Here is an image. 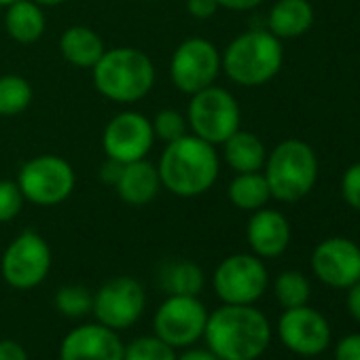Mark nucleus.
I'll return each instance as SVG.
<instances>
[{"label": "nucleus", "mask_w": 360, "mask_h": 360, "mask_svg": "<svg viewBox=\"0 0 360 360\" xmlns=\"http://www.w3.org/2000/svg\"><path fill=\"white\" fill-rule=\"evenodd\" d=\"M202 339L221 360H257L271 343V324L255 305L223 303L208 314Z\"/></svg>", "instance_id": "nucleus-1"}, {"label": "nucleus", "mask_w": 360, "mask_h": 360, "mask_svg": "<svg viewBox=\"0 0 360 360\" xmlns=\"http://www.w3.org/2000/svg\"><path fill=\"white\" fill-rule=\"evenodd\" d=\"M161 187L176 198H200L208 193L219 180L221 159L214 144L187 134L167 142L159 163Z\"/></svg>", "instance_id": "nucleus-2"}, {"label": "nucleus", "mask_w": 360, "mask_h": 360, "mask_svg": "<svg viewBox=\"0 0 360 360\" xmlns=\"http://www.w3.org/2000/svg\"><path fill=\"white\" fill-rule=\"evenodd\" d=\"M94 87L100 96L117 104H134L150 94L155 87V64L136 47L106 49L91 68Z\"/></svg>", "instance_id": "nucleus-3"}, {"label": "nucleus", "mask_w": 360, "mask_h": 360, "mask_svg": "<svg viewBox=\"0 0 360 360\" xmlns=\"http://www.w3.org/2000/svg\"><path fill=\"white\" fill-rule=\"evenodd\" d=\"M284 62L282 41L269 30L238 34L221 56L225 75L242 87H259L271 81Z\"/></svg>", "instance_id": "nucleus-4"}, {"label": "nucleus", "mask_w": 360, "mask_h": 360, "mask_svg": "<svg viewBox=\"0 0 360 360\" xmlns=\"http://www.w3.org/2000/svg\"><path fill=\"white\" fill-rule=\"evenodd\" d=\"M263 167L271 198L286 204L303 200L314 189L318 178V159L314 148L297 138H288L267 153Z\"/></svg>", "instance_id": "nucleus-5"}, {"label": "nucleus", "mask_w": 360, "mask_h": 360, "mask_svg": "<svg viewBox=\"0 0 360 360\" xmlns=\"http://www.w3.org/2000/svg\"><path fill=\"white\" fill-rule=\"evenodd\" d=\"M18 185L26 202L51 208L64 204L77 185L75 167L60 155H37L28 159L18 172Z\"/></svg>", "instance_id": "nucleus-6"}, {"label": "nucleus", "mask_w": 360, "mask_h": 360, "mask_svg": "<svg viewBox=\"0 0 360 360\" xmlns=\"http://www.w3.org/2000/svg\"><path fill=\"white\" fill-rule=\"evenodd\" d=\"M187 123L191 134L217 146L240 129L242 110L231 91L210 85L191 96Z\"/></svg>", "instance_id": "nucleus-7"}, {"label": "nucleus", "mask_w": 360, "mask_h": 360, "mask_svg": "<svg viewBox=\"0 0 360 360\" xmlns=\"http://www.w3.org/2000/svg\"><path fill=\"white\" fill-rule=\"evenodd\" d=\"M208 314L200 297L167 295L153 316V333L174 349L191 347L204 337Z\"/></svg>", "instance_id": "nucleus-8"}, {"label": "nucleus", "mask_w": 360, "mask_h": 360, "mask_svg": "<svg viewBox=\"0 0 360 360\" xmlns=\"http://www.w3.org/2000/svg\"><path fill=\"white\" fill-rule=\"evenodd\" d=\"M51 248L37 231H22L5 248L0 259L3 280L15 290H32L41 286L51 271Z\"/></svg>", "instance_id": "nucleus-9"}, {"label": "nucleus", "mask_w": 360, "mask_h": 360, "mask_svg": "<svg viewBox=\"0 0 360 360\" xmlns=\"http://www.w3.org/2000/svg\"><path fill=\"white\" fill-rule=\"evenodd\" d=\"M269 286V274L257 255L238 252L223 259L212 274V288L223 303L255 305Z\"/></svg>", "instance_id": "nucleus-10"}, {"label": "nucleus", "mask_w": 360, "mask_h": 360, "mask_svg": "<svg viewBox=\"0 0 360 360\" xmlns=\"http://www.w3.org/2000/svg\"><path fill=\"white\" fill-rule=\"evenodd\" d=\"M221 70V51L214 43L202 37L185 39L169 60V79L178 91L187 96L214 85Z\"/></svg>", "instance_id": "nucleus-11"}, {"label": "nucleus", "mask_w": 360, "mask_h": 360, "mask_svg": "<svg viewBox=\"0 0 360 360\" xmlns=\"http://www.w3.org/2000/svg\"><path fill=\"white\" fill-rule=\"evenodd\" d=\"M146 309V290L131 276H117L106 280L94 292L91 314L96 322L121 333L131 328Z\"/></svg>", "instance_id": "nucleus-12"}, {"label": "nucleus", "mask_w": 360, "mask_h": 360, "mask_svg": "<svg viewBox=\"0 0 360 360\" xmlns=\"http://www.w3.org/2000/svg\"><path fill=\"white\" fill-rule=\"evenodd\" d=\"M153 144H155V131L150 119L138 110L117 112L102 131V148L106 157L119 163L146 159Z\"/></svg>", "instance_id": "nucleus-13"}, {"label": "nucleus", "mask_w": 360, "mask_h": 360, "mask_svg": "<svg viewBox=\"0 0 360 360\" xmlns=\"http://www.w3.org/2000/svg\"><path fill=\"white\" fill-rule=\"evenodd\" d=\"M278 337L297 356L314 358L330 347L333 330L328 320L314 307L301 305L284 309L278 320Z\"/></svg>", "instance_id": "nucleus-14"}, {"label": "nucleus", "mask_w": 360, "mask_h": 360, "mask_svg": "<svg viewBox=\"0 0 360 360\" xmlns=\"http://www.w3.org/2000/svg\"><path fill=\"white\" fill-rule=\"evenodd\" d=\"M311 271L322 284L347 290L360 280V246L345 238L322 240L311 252Z\"/></svg>", "instance_id": "nucleus-15"}, {"label": "nucleus", "mask_w": 360, "mask_h": 360, "mask_svg": "<svg viewBox=\"0 0 360 360\" xmlns=\"http://www.w3.org/2000/svg\"><path fill=\"white\" fill-rule=\"evenodd\" d=\"M121 335L100 322L79 324L60 343V360H123Z\"/></svg>", "instance_id": "nucleus-16"}, {"label": "nucleus", "mask_w": 360, "mask_h": 360, "mask_svg": "<svg viewBox=\"0 0 360 360\" xmlns=\"http://www.w3.org/2000/svg\"><path fill=\"white\" fill-rule=\"evenodd\" d=\"M246 240L259 259H278L290 244L288 219L271 208L255 210L246 227Z\"/></svg>", "instance_id": "nucleus-17"}, {"label": "nucleus", "mask_w": 360, "mask_h": 360, "mask_svg": "<svg viewBox=\"0 0 360 360\" xmlns=\"http://www.w3.org/2000/svg\"><path fill=\"white\" fill-rule=\"evenodd\" d=\"M161 178L157 165L148 159H138L131 163H123L121 174L115 183V191L127 206H146L161 191Z\"/></svg>", "instance_id": "nucleus-18"}, {"label": "nucleus", "mask_w": 360, "mask_h": 360, "mask_svg": "<svg viewBox=\"0 0 360 360\" xmlns=\"http://www.w3.org/2000/svg\"><path fill=\"white\" fill-rule=\"evenodd\" d=\"M104 51V39L87 26H70L60 37L62 58L77 68H94Z\"/></svg>", "instance_id": "nucleus-19"}, {"label": "nucleus", "mask_w": 360, "mask_h": 360, "mask_svg": "<svg viewBox=\"0 0 360 360\" xmlns=\"http://www.w3.org/2000/svg\"><path fill=\"white\" fill-rule=\"evenodd\" d=\"M314 24V9L307 0H278L267 15V30L284 39L303 37Z\"/></svg>", "instance_id": "nucleus-20"}, {"label": "nucleus", "mask_w": 360, "mask_h": 360, "mask_svg": "<svg viewBox=\"0 0 360 360\" xmlns=\"http://www.w3.org/2000/svg\"><path fill=\"white\" fill-rule=\"evenodd\" d=\"M45 28H47V20L43 7L37 5L34 0H18V3L9 5L5 11V30L15 43L32 45L41 41Z\"/></svg>", "instance_id": "nucleus-21"}, {"label": "nucleus", "mask_w": 360, "mask_h": 360, "mask_svg": "<svg viewBox=\"0 0 360 360\" xmlns=\"http://www.w3.org/2000/svg\"><path fill=\"white\" fill-rule=\"evenodd\" d=\"M223 157L227 161V165L236 172V174H246V172H261V167L265 165L267 159V150L265 144L261 142V138L252 131H244L238 129L233 136H229L223 142Z\"/></svg>", "instance_id": "nucleus-22"}, {"label": "nucleus", "mask_w": 360, "mask_h": 360, "mask_svg": "<svg viewBox=\"0 0 360 360\" xmlns=\"http://www.w3.org/2000/svg\"><path fill=\"white\" fill-rule=\"evenodd\" d=\"M159 284L165 295H189L200 297L206 286V274L195 261L174 259L167 261L159 271Z\"/></svg>", "instance_id": "nucleus-23"}, {"label": "nucleus", "mask_w": 360, "mask_h": 360, "mask_svg": "<svg viewBox=\"0 0 360 360\" xmlns=\"http://www.w3.org/2000/svg\"><path fill=\"white\" fill-rule=\"evenodd\" d=\"M227 198L238 210L255 212L267 206V202L271 200V191L261 172H246L236 174V178L229 183Z\"/></svg>", "instance_id": "nucleus-24"}, {"label": "nucleus", "mask_w": 360, "mask_h": 360, "mask_svg": "<svg viewBox=\"0 0 360 360\" xmlns=\"http://www.w3.org/2000/svg\"><path fill=\"white\" fill-rule=\"evenodd\" d=\"M32 85L20 75L0 77V117H15L32 104Z\"/></svg>", "instance_id": "nucleus-25"}, {"label": "nucleus", "mask_w": 360, "mask_h": 360, "mask_svg": "<svg viewBox=\"0 0 360 360\" xmlns=\"http://www.w3.org/2000/svg\"><path fill=\"white\" fill-rule=\"evenodd\" d=\"M274 295L284 309L301 307V305H307L309 295H311V286H309V280L301 271L288 269L276 278Z\"/></svg>", "instance_id": "nucleus-26"}, {"label": "nucleus", "mask_w": 360, "mask_h": 360, "mask_svg": "<svg viewBox=\"0 0 360 360\" xmlns=\"http://www.w3.org/2000/svg\"><path fill=\"white\" fill-rule=\"evenodd\" d=\"M56 309L70 320H79L87 314H91L94 307V292L81 284H66L60 286L56 292Z\"/></svg>", "instance_id": "nucleus-27"}, {"label": "nucleus", "mask_w": 360, "mask_h": 360, "mask_svg": "<svg viewBox=\"0 0 360 360\" xmlns=\"http://www.w3.org/2000/svg\"><path fill=\"white\" fill-rule=\"evenodd\" d=\"M123 360H176V349L153 335H140L125 343Z\"/></svg>", "instance_id": "nucleus-28"}, {"label": "nucleus", "mask_w": 360, "mask_h": 360, "mask_svg": "<svg viewBox=\"0 0 360 360\" xmlns=\"http://www.w3.org/2000/svg\"><path fill=\"white\" fill-rule=\"evenodd\" d=\"M155 138L161 142H174L178 138H183L189 134V123L183 112H178L174 108H161L153 119H150Z\"/></svg>", "instance_id": "nucleus-29"}, {"label": "nucleus", "mask_w": 360, "mask_h": 360, "mask_svg": "<svg viewBox=\"0 0 360 360\" xmlns=\"http://www.w3.org/2000/svg\"><path fill=\"white\" fill-rule=\"evenodd\" d=\"M26 198L18 185V180H0V223L15 221L24 210Z\"/></svg>", "instance_id": "nucleus-30"}, {"label": "nucleus", "mask_w": 360, "mask_h": 360, "mask_svg": "<svg viewBox=\"0 0 360 360\" xmlns=\"http://www.w3.org/2000/svg\"><path fill=\"white\" fill-rule=\"evenodd\" d=\"M341 195L349 208L360 210V163H354L345 169L341 178Z\"/></svg>", "instance_id": "nucleus-31"}, {"label": "nucleus", "mask_w": 360, "mask_h": 360, "mask_svg": "<svg viewBox=\"0 0 360 360\" xmlns=\"http://www.w3.org/2000/svg\"><path fill=\"white\" fill-rule=\"evenodd\" d=\"M335 360H360V333H349L337 341Z\"/></svg>", "instance_id": "nucleus-32"}, {"label": "nucleus", "mask_w": 360, "mask_h": 360, "mask_svg": "<svg viewBox=\"0 0 360 360\" xmlns=\"http://www.w3.org/2000/svg\"><path fill=\"white\" fill-rule=\"evenodd\" d=\"M219 9L221 7H219L217 0H187V13L193 20H200V22H206V20L214 18Z\"/></svg>", "instance_id": "nucleus-33"}, {"label": "nucleus", "mask_w": 360, "mask_h": 360, "mask_svg": "<svg viewBox=\"0 0 360 360\" xmlns=\"http://www.w3.org/2000/svg\"><path fill=\"white\" fill-rule=\"evenodd\" d=\"M0 360H30V356L20 341L0 339Z\"/></svg>", "instance_id": "nucleus-34"}, {"label": "nucleus", "mask_w": 360, "mask_h": 360, "mask_svg": "<svg viewBox=\"0 0 360 360\" xmlns=\"http://www.w3.org/2000/svg\"><path fill=\"white\" fill-rule=\"evenodd\" d=\"M176 360H221L212 349L208 347H185V352L176 354Z\"/></svg>", "instance_id": "nucleus-35"}, {"label": "nucleus", "mask_w": 360, "mask_h": 360, "mask_svg": "<svg viewBox=\"0 0 360 360\" xmlns=\"http://www.w3.org/2000/svg\"><path fill=\"white\" fill-rule=\"evenodd\" d=\"M345 305H347V311H349V316H352L356 322H360V280L347 288V299H345Z\"/></svg>", "instance_id": "nucleus-36"}, {"label": "nucleus", "mask_w": 360, "mask_h": 360, "mask_svg": "<svg viewBox=\"0 0 360 360\" xmlns=\"http://www.w3.org/2000/svg\"><path fill=\"white\" fill-rule=\"evenodd\" d=\"M121 167H123V163H119V161H115V159H108V157H106V163L100 167V178L104 180L106 185L115 187L117 178H119V174H121Z\"/></svg>", "instance_id": "nucleus-37"}, {"label": "nucleus", "mask_w": 360, "mask_h": 360, "mask_svg": "<svg viewBox=\"0 0 360 360\" xmlns=\"http://www.w3.org/2000/svg\"><path fill=\"white\" fill-rule=\"evenodd\" d=\"M217 3L221 9H227V11H252L263 0H217Z\"/></svg>", "instance_id": "nucleus-38"}, {"label": "nucleus", "mask_w": 360, "mask_h": 360, "mask_svg": "<svg viewBox=\"0 0 360 360\" xmlns=\"http://www.w3.org/2000/svg\"><path fill=\"white\" fill-rule=\"evenodd\" d=\"M37 5H41V7H60V5H64L66 0H34Z\"/></svg>", "instance_id": "nucleus-39"}, {"label": "nucleus", "mask_w": 360, "mask_h": 360, "mask_svg": "<svg viewBox=\"0 0 360 360\" xmlns=\"http://www.w3.org/2000/svg\"><path fill=\"white\" fill-rule=\"evenodd\" d=\"M13 3H18V0H0V7H9V5H13Z\"/></svg>", "instance_id": "nucleus-40"}, {"label": "nucleus", "mask_w": 360, "mask_h": 360, "mask_svg": "<svg viewBox=\"0 0 360 360\" xmlns=\"http://www.w3.org/2000/svg\"><path fill=\"white\" fill-rule=\"evenodd\" d=\"M140 3H150V0H140Z\"/></svg>", "instance_id": "nucleus-41"}]
</instances>
